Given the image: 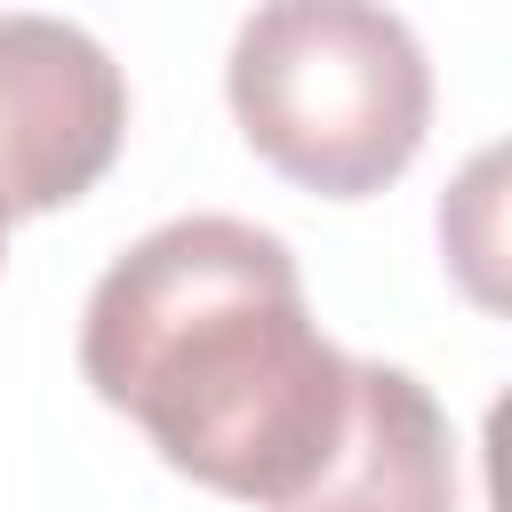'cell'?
I'll return each instance as SVG.
<instances>
[{
  "label": "cell",
  "mask_w": 512,
  "mask_h": 512,
  "mask_svg": "<svg viewBox=\"0 0 512 512\" xmlns=\"http://www.w3.org/2000/svg\"><path fill=\"white\" fill-rule=\"evenodd\" d=\"M280 512H456V440L440 400L408 368L352 360L344 432Z\"/></svg>",
  "instance_id": "obj_4"
},
{
  "label": "cell",
  "mask_w": 512,
  "mask_h": 512,
  "mask_svg": "<svg viewBox=\"0 0 512 512\" xmlns=\"http://www.w3.org/2000/svg\"><path fill=\"white\" fill-rule=\"evenodd\" d=\"M80 376L176 472L264 512L304 496L352 400V360L320 336L288 240L248 216H176L112 256Z\"/></svg>",
  "instance_id": "obj_1"
},
{
  "label": "cell",
  "mask_w": 512,
  "mask_h": 512,
  "mask_svg": "<svg viewBox=\"0 0 512 512\" xmlns=\"http://www.w3.org/2000/svg\"><path fill=\"white\" fill-rule=\"evenodd\" d=\"M0 256H8V216H0Z\"/></svg>",
  "instance_id": "obj_5"
},
{
  "label": "cell",
  "mask_w": 512,
  "mask_h": 512,
  "mask_svg": "<svg viewBox=\"0 0 512 512\" xmlns=\"http://www.w3.org/2000/svg\"><path fill=\"white\" fill-rule=\"evenodd\" d=\"M128 128V80L96 32L8 8L0 16V216L80 200Z\"/></svg>",
  "instance_id": "obj_3"
},
{
  "label": "cell",
  "mask_w": 512,
  "mask_h": 512,
  "mask_svg": "<svg viewBox=\"0 0 512 512\" xmlns=\"http://www.w3.org/2000/svg\"><path fill=\"white\" fill-rule=\"evenodd\" d=\"M224 96L240 136L304 192L360 200L392 184L432 120V64L392 8L272 0L240 24Z\"/></svg>",
  "instance_id": "obj_2"
}]
</instances>
